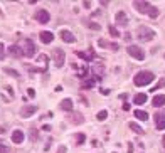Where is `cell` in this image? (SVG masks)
I'll return each instance as SVG.
<instances>
[{
    "mask_svg": "<svg viewBox=\"0 0 165 153\" xmlns=\"http://www.w3.org/2000/svg\"><path fill=\"white\" fill-rule=\"evenodd\" d=\"M153 79H155L153 72H150V71H140V72H136V74H135V77H133V82H135V86L142 88V86L152 84Z\"/></svg>",
    "mask_w": 165,
    "mask_h": 153,
    "instance_id": "1",
    "label": "cell"
},
{
    "mask_svg": "<svg viewBox=\"0 0 165 153\" xmlns=\"http://www.w3.org/2000/svg\"><path fill=\"white\" fill-rule=\"evenodd\" d=\"M136 37H138V40H142V42H148V40H152V39L155 37V32L147 26H140L138 30H136Z\"/></svg>",
    "mask_w": 165,
    "mask_h": 153,
    "instance_id": "2",
    "label": "cell"
},
{
    "mask_svg": "<svg viewBox=\"0 0 165 153\" xmlns=\"http://www.w3.org/2000/svg\"><path fill=\"white\" fill-rule=\"evenodd\" d=\"M22 46H24L22 54L26 56V57H34L35 56V44L32 42L30 39H24V40H22Z\"/></svg>",
    "mask_w": 165,
    "mask_h": 153,
    "instance_id": "3",
    "label": "cell"
},
{
    "mask_svg": "<svg viewBox=\"0 0 165 153\" xmlns=\"http://www.w3.org/2000/svg\"><path fill=\"white\" fill-rule=\"evenodd\" d=\"M64 59H66V54H64L63 49H54V51H52V61H54L56 68H63Z\"/></svg>",
    "mask_w": 165,
    "mask_h": 153,
    "instance_id": "4",
    "label": "cell"
},
{
    "mask_svg": "<svg viewBox=\"0 0 165 153\" xmlns=\"http://www.w3.org/2000/svg\"><path fill=\"white\" fill-rule=\"evenodd\" d=\"M127 52L133 57V59H136V61H143L145 59V52L140 49V47H136V46H130L127 49Z\"/></svg>",
    "mask_w": 165,
    "mask_h": 153,
    "instance_id": "5",
    "label": "cell"
},
{
    "mask_svg": "<svg viewBox=\"0 0 165 153\" xmlns=\"http://www.w3.org/2000/svg\"><path fill=\"white\" fill-rule=\"evenodd\" d=\"M34 17H35V20L41 22V24H47V22L51 20V15H49L47 10H37Z\"/></svg>",
    "mask_w": 165,
    "mask_h": 153,
    "instance_id": "6",
    "label": "cell"
},
{
    "mask_svg": "<svg viewBox=\"0 0 165 153\" xmlns=\"http://www.w3.org/2000/svg\"><path fill=\"white\" fill-rule=\"evenodd\" d=\"M37 111V106H34V104H30V106H22L20 110V116L22 118H29V116H32Z\"/></svg>",
    "mask_w": 165,
    "mask_h": 153,
    "instance_id": "7",
    "label": "cell"
},
{
    "mask_svg": "<svg viewBox=\"0 0 165 153\" xmlns=\"http://www.w3.org/2000/svg\"><path fill=\"white\" fill-rule=\"evenodd\" d=\"M133 7H135L140 14H148V10H150L152 5L148 4V2H133Z\"/></svg>",
    "mask_w": 165,
    "mask_h": 153,
    "instance_id": "8",
    "label": "cell"
},
{
    "mask_svg": "<svg viewBox=\"0 0 165 153\" xmlns=\"http://www.w3.org/2000/svg\"><path fill=\"white\" fill-rule=\"evenodd\" d=\"M155 124L158 130H165V113H155Z\"/></svg>",
    "mask_w": 165,
    "mask_h": 153,
    "instance_id": "9",
    "label": "cell"
},
{
    "mask_svg": "<svg viewBox=\"0 0 165 153\" xmlns=\"http://www.w3.org/2000/svg\"><path fill=\"white\" fill-rule=\"evenodd\" d=\"M98 46H99V47H106V49H111V51H118V44L108 42V40H105V39H99V40H98Z\"/></svg>",
    "mask_w": 165,
    "mask_h": 153,
    "instance_id": "10",
    "label": "cell"
},
{
    "mask_svg": "<svg viewBox=\"0 0 165 153\" xmlns=\"http://www.w3.org/2000/svg\"><path fill=\"white\" fill-rule=\"evenodd\" d=\"M61 39H63L64 42H68V44H72V42H76V39H74V35L69 32V30H61Z\"/></svg>",
    "mask_w": 165,
    "mask_h": 153,
    "instance_id": "11",
    "label": "cell"
},
{
    "mask_svg": "<svg viewBox=\"0 0 165 153\" xmlns=\"http://www.w3.org/2000/svg\"><path fill=\"white\" fill-rule=\"evenodd\" d=\"M115 19H116V24H118V26H127L128 24V17H127V14L123 12V10H120Z\"/></svg>",
    "mask_w": 165,
    "mask_h": 153,
    "instance_id": "12",
    "label": "cell"
},
{
    "mask_svg": "<svg viewBox=\"0 0 165 153\" xmlns=\"http://www.w3.org/2000/svg\"><path fill=\"white\" fill-rule=\"evenodd\" d=\"M152 104L155 108H160V106H163L165 104V94H157V96H153V99H152Z\"/></svg>",
    "mask_w": 165,
    "mask_h": 153,
    "instance_id": "13",
    "label": "cell"
},
{
    "mask_svg": "<svg viewBox=\"0 0 165 153\" xmlns=\"http://www.w3.org/2000/svg\"><path fill=\"white\" fill-rule=\"evenodd\" d=\"M69 119H71V123H74V124H81L84 121V118H83L81 113H71V115H69Z\"/></svg>",
    "mask_w": 165,
    "mask_h": 153,
    "instance_id": "14",
    "label": "cell"
},
{
    "mask_svg": "<svg viewBox=\"0 0 165 153\" xmlns=\"http://www.w3.org/2000/svg\"><path fill=\"white\" fill-rule=\"evenodd\" d=\"M12 141L17 143V145H20L22 141H24V133H22L20 130H15V131L12 133Z\"/></svg>",
    "mask_w": 165,
    "mask_h": 153,
    "instance_id": "15",
    "label": "cell"
},
{
    "mask_svg": "<svg viewBox=\"0 0 165 153\" xmlns=\"http://www.w3.org/2000/svg\"><path fill=\"white\" fill-rule=\"evenodd\" d=\"M52 39H54V35H52L51 32H47V30H42V32H41V40H42L44 44H51Z\"/></svg>",
    "mask_w": 165,
    "mask_h": 153,
    "instance_id": "16",
    "label": "cell"
},
{
    "mask_svg": "<svg viewBox=\"0 0 165 153\" xmlns=\"http://www.w3.org/2000/svg\"><path fill=\"white\" fill-rule=\"evenodd\" d=\"M78 56H79L81 59H86V61H93L94 59L93 49H89V51H86V52H78Z\"/></svg>",
    "mask_w": 165,
    "mask_h": 153,
    "instance_id": "17",
    "label": "cell"
},
{
    "mask_svg": "<svg viewBox=\"0 0 165 153\" xmlns=\"http://www.w3.org/2000/svg\"><path fill=\"white\" fill-rule=\"evenodd\" d=\"M93 72H94V77H99L101 79V76L105 74V68H103L101 64H96V66H93Z\"/></svg>",
    "mask_w": 165,
    "mask_h": 153,
    "instance_id": "18",
    "label": "cell"
},
{
    "mask_svg": "<svg viewBox=\"0 0 165 153\" xmlns=\"http://www.w3.org/2000/svg\"><path fill=\"white\" fill-rule=\"evenodd\" d=\"M59 106H61V110H64V111H72V101L71 99H63Z\"/></svg>",
    "mask_w": 165,
    "mask_h": 153,
    "instance_id": "19",
    "label": "cell"
},
{
    "mask_svg": "<svg viewBox=\"0 0 165 153\" xmlns=\"http://www.w3.org/2000/svg\"><path fill=\"white\" fill-rule=\"evenodd\" d=\"M9 52H10V56H14V57H20V56H24L22 54V49L19 46H12L9 49Z\"/></svg>",
    "mask_w": 165,
    "mask_h": 153,
    "instance_id": "20",
    "label": "cell"
},
{
    "mask_svg": "<svg viewBox=\"0 0 165 153\" xmlns=\"http://www.w3.org/2000/svg\"><path fill=\"white\" fill-rule=\"evenodd\" d=\"M147 99H148V96L145 93H138L135 96V104H143V103H147Z\"/></svg>",
    "mask_w": 165,
    "mask_h": 153,
    "instance_id": "21",
    "label": "cell"
},
{
    "mask_svg": "<svg viewBox=\"0 0 165 153\" xmlns=\"http://www.w3.org/2000/svg\"><path fill=\"white\" fill-rule=\"evenodd\" d=\"M135 116L138 119H143V121H147V119H148V115L145 113V111H142V110H136L135 111Z\"/></svg>",
    "mask_w": 165,
    "mask_h": 153,
    "instance_id": "22",
    "label": "cell"
},
{
    "mask_svg": "<svg viewBox=\"0 0 165 153\" xmlns=\"http://www.w3.org/2000/svg\"><path fill=\"white\" fill-rule=\"evenodd\" d=\"M130 128L136 133V135H143V128H142V126H138L136 123H130Z\"/></svg>",
    "mask_w": 165,
    "mask_h": 153,
    "instance_id": "23",
    "label": "cell"
},
{
    "mask_svg": "<svg viewBox=\"0 0 165 153\" xmlns=\"http://www.w3.org/2000/svg\"><path fill=\"white\" fill-rule=\"evenodd\" d=\"M86 24H88V27L91 30H99L101 29V27H99V24H98V22H91V20H84Z\"/></svg>",
    "mask_w": 165,
    "mask_h": 153,
    "instance_id": "24",
    "label": "cell"
},
{
    "mask_svg": "<svg viewBox=\"0 0 165 153\" xmlns=\"http://www.w3.org/2000/svg\"><path fill=\"white\" fill-rule=\"evenodd\" d=\"M158 14H160V12H158L157 7H150V10H148V15H150L152 19H157V17H158Z\"/></svg>",
    "mask_w": 165,
    "mask_h": 153,
    "instance_id": "25",
    "label": "cell"
},
{
    "mask_svg": "<svg viewBox=\"0 0 165 153\" xmlns=\"http://www.w3.org/2000/svg\"><path fill=\"white\" fill-rule=\"evenodd\" d=\"M86 141V135L84 133H76V143L81 145V143H84Z\"/></svg>",
    "mask_w": 165,
    "mask_h": 153,
    "instance_id": "26",
    "label": "cell"
},
{
    "mask_svg": "<svg viewBox=\"0 0 165 153\" xmlns=\"http://www.w3.org/2000/svg\"><path fill=\"white\" fill-rule=\"evenodd\" d=\"M106 118H108V111H106V110H101L96 115V119H99V121H103V119H106Z\"/></svg>",
    "mask_w": 165,
    "mask_h": 153,
    "instance_id": "27",
    "label": "cell"
},
{
    "mask_svg": "<svg viewBox=\"0 0 165 153\" xmlns=\"http://www.w3.org/2000/svg\"><path fill=\"white\" fill-rule=\"evenodd\" d=\"M108 32H110V34L113 35V37H118V35H120V32H118L116 29H115L113 26H110V27H108Z\"/></svg>",
    "mask_w": 165,
    "mask_h": 153,
    "instance_id": "28",
    "label": "cell"
},
{
    "mask_svg": "<svg viewBox=\"0 0 165 153\" xmlns=\"http://www.w3.org/2000/svg\"><path fill=\"white\" fill-rule=\"evenodd\" d=\"M9 152H10V148L7 146V145L0 143V153H9Z\"/></svg>",
    "mask_w": 165,
    "mask_h": 153,
    "instance_id": "29",
    "label": "cell"
},
{
    "mask_svg": "<svg viewBox=\"0 0 165 153\" xmlns=\"http://www.w3.org/2000/svg\"><path fill=\"white\" fill-rule=\"evenodd\" d=\"M5 72H9L10 76H14V77H19V72L14 71V69H9V68H7V69H5Z\"/></svg>",
    "mask_w": 165,
    "mask_h": 153,
    "instance_id": "30",
    "label": "cell"
},
{
    "mask_svg": "<svg viewBox=\"0 0 165 153\" xmlns=\"http://www.w3.org/2000/svg\"><path fill=\"white\" fill-rule=\"evenodd\" d=\"M30 136H32V140H37V130H30Z\"/></svg>",
    "mask_w": 165,
    "mask_h": 153,
    "instance_id": "31",
    "label": "cell"
},
{
    "mask_svg": "<svg viewBox=\"0 0 165 153\" xmlns=\"http://www.w3.org/2000/svg\"><path fill=\"white\" fill-rule=\"evenodd\" d=\"M162 86H165V79H162V81L158 82V84H157L155 88H153V91H155V89H158V88H162Z\"/></svg>",
    "mask_w": 165,
    "mask_h": 153,
    "instance_id": "32",
    "label": "cell"
},
{
    "mask_svg": "<svg viewBox=\"0 0 165 153\" xmlns=\"http://www.w3.org/2000/svg\"><path fill=\"white\" fill-rule=\"evenodd\" d=\"M57 153H68V148H66V146H59V148H57Z\"/></svg>",
    "mask_w": 165,
    "mask_h": 153,
    "instance_id": "33",
    "label": "cell"
},
{
    "mask_svg": "<svg viewBox=\"0 0 165 153\" xmlns=\"http://www.w3.org/2000/svg\"><path fill=\"white\" fill-rule=\"evenodd\" d=\"M27 93H29V96H30V98H34V96H35V91H34V89H29Z\"/></svg>",
    "mask_w": 165,
    "mask_h": 153,
    "instance_id": "34",
    "label": "cell"
},
{
    "mask_svg": "<svg viewBox=\"0 0 165 153\" xmlns=\"http://www.w3.org/2000/svg\"><path fill=\"white\" fill-rule=\"evenodd\" d=\"M123 110L128 111V110H130V104H128V103H125V104H123Z\"/></svg>",
    "mask_w": 165,
    "mask_h": 153,
    "instance_id": "35",
    "label": "cell"
},
{
    "mask_svg": "<svg viewBox=\"0 0 165 153\" xmlns=\"http://www.w3.org/2000/svg\"><path fill=\"white\" fill-rule=\"evenodd\" d=\"M128 153H133V145H128Z\"/></svg>",
    "mask_w": 165,
    "mask_h": 153,
    "instance_id": "36",
    "label": "cell"
},
{
    "mask_svg": "<svg viewBox=\"0 0 165 153\" xmlns=\"http://www.w3.org/2000/svg\"><path fill=\"white\" fill-rule=\"evenodd\" d=\"M5 133V126H0V135H4Z\"/></svg>",
    "mask_w": 165,
    "mask_h": 153,
    "instance_id": "37",
    "label": "cell"
},
{
    "mask_svg": "<svg viewBox=\"0 0 165 153\" xmlns=\"http://www.w3.org/2000/svg\"><path fill=\"white\" fill-rule=\"evenodd\" d=\"M4 52V44H0V54Z\"/></svg>",
    "mask_w": 165,
    "mask_h": 153,
    "instance_id": "38",
    "label": "cell"
},
{
    "mask_svg": "<svg viewBox=\"0 0 165 153\" xmlns=\"http://www.w3.org/2000/svg\"><path fill=\"white\" fill-rule=\"evenodd\" d=\"M162 145H163V148H165V135H163V138H162Z\"/></svg>",
    "mask_w": 165,
    "mask_h": 153,
    "instance_id": "39",
    "label": "cell"
}]
</instances>
